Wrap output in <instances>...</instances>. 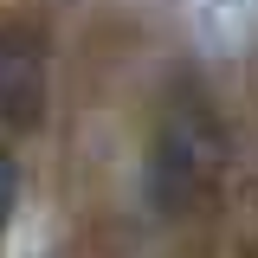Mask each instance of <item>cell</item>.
Wrapping results in <instances>:
<instances>
[{"label": "cell", "instance_id": "1", "mask_svg": "<svg viewBox=\"0 0 258 258\" xmlns=\"http://www.w3.org/2000/svg\"><path fill=\"white\" fill-rule=\"evenodd\" d=\"M220 168H226V129L200 103H181V110L161 116L155 142H149V200L168 220H181L194 200L213 187Z\"/></svg>", "mask_w": 258, "mask_h": 258}, {"label": "cell", "instance_id": "2", "mask_svg": "<svg viewBox=\"0 0 258 258\" xmlns=\"http://www.w3.org/2000/svg\"><path fill=\"white\" fill-rule=\"evenodd\" d=\"M45 110V39L26 26H0V116L32 129Z\"/></svg>", "mask_w": 258, "mask_h": 258}, {"label": "cell", "instance_id": "3", "mask_svg": "<svg viewBox=\"0 0 258 258\" xmlns=\"http://www.w3.org/2000/svg\"><path fill=\"white\" fill-rule=\"evenodd\" d=\"M13 200H20V174H13V155L0 149V226L13 220Z\"/></svg>", "mask_w": 258, "mask_h": 258}]
</instances>
